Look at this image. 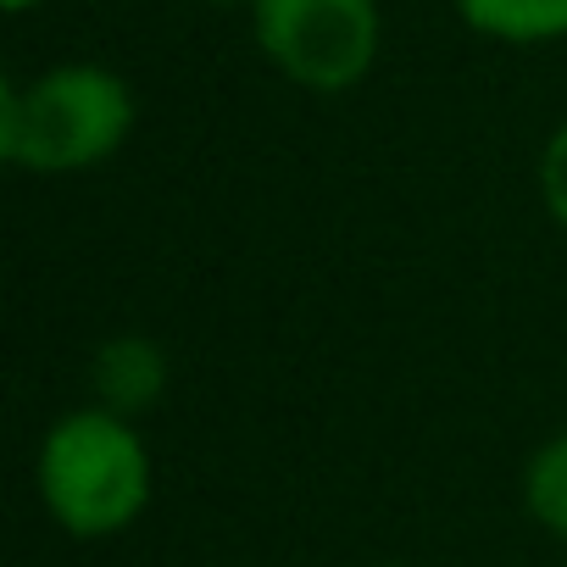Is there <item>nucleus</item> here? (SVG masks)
<instances>
[{"label": "nucleus", "mask_w": 567, "mask_h": 567, "mask_svg": "<svg viewBox=\"0 0 567 567\" xmlns=\"http://www.w3.org/2000/svg\"><path fill=\"white\" fill-rule=\"evenodd\" d=\"M140 128L134 84L106 62H51L0 84V156L34 178L106 167Z\"/></svg>", "instance_id": "nucleus-1"}, {"label": "nucleus", "mask_w": 567, "mask_h": 567, "mask_svg": "<svg viewBox=\"0 0 567 567\" xmlns=\"http://www.w3.org/2000/svg\"><path fill=\"white\" fill-rule=\"evenodd\" d=\"M173 384V357L151 334H112L90 357V401L117 417H145Z\"/></svg>", "instance_id": "nucleus-4"}, {"label": "nucleus", "mask_w": 567, "mask_h": 567, "mask_svg": "<svg viewBox=\"0 0 567 567\" xmlns=\"http://www.w3.org/2000/svg\"><path fill=\"white\" fill-rule=\"evenodd\" d=\"M12 18H29V12H40V7H51V0H0Z\"/></svg>", "instance_id": "nucleus-8"}, {"label": "nucleus", "mask_w": 567, "mask_h": 567, "mask_svg": "<svg viewBox=\"0 0 567 567\" xmlns=\"http://www.w3.org/2000/svg\"><path fill=\"white\" fill-rule=\"evenodd\" d=\"M200 7H234V12H245L250 0H200Z\"/></svg>", "instance_id": "nucleus-9"}, {"label": "nucleus", "mask_w": 567, "mask_h": 567, "mask_svg": "<svg viewBox=\"0 0 567 567\" xmlns=\"http://www.w3.org/2000/svg\"><path fill=\"white\" fill-rule=\"evenodd\" d=\"M245 23L261 62L307 95H351L384 51L379 0H250Z\"/></svg>", "instance_id": "nucleus-3"}, {"label": "nucleus", "mask_w": 567, "mask_h": 567, "mask_svg": "<svg viewBox=\"0 0 567 567\" xmlns=\"http://www.w3.org/2000/svg\"><path fill=\"white\" fill-rule=\"evenodd\" d=\"M451 12L478 40L512 51H539L567 40V0H451Z\"/></svg>", "instance_id": "nucleus-5"}, {"label": "nucleus", "mask_w": 567, "mask_h": 567, "mask_svg": "<svg viewBox=\"0 0 567 567\" xmlns=\"http://www.w3.org/2000/svg\"><path fill=\"white\" fill-rule=\"evenodd\" d=\"M34 489L68 539L95 545L128 534L151 512L156 462L134 417L84 401L45 429L34 451Z\"/></svg>", "instance_id": "nucleus-2"}, {"label": "nucleus", "mask_w": 567, "mask_h": 567, "mask_svg": "<svg viewBox=\"0 0 567 567\" xmlns=\"http://www.w3.org/2000/svg\"><path fill=\"white\" fill-rule=\"evenodd\" d=\"M517 501H523V512L539 534L567 545V429L545 434L528 451V462L517 473Z\"/></svg>", "instance_id": "nucleus-6"}, {"label": "nucleus", "mask_w": 567, "mask_h": 567, "mask_svg": "<svg viewBox=\"0 0 567 567\" xmlns=\"http://www.w3.org/2000/svg\"><path fill=\"white\" fill-rule=\"evenodd\" d=\"M534 189H539V206L545 217L567 234V117L545 134L539 145V162H534Z\"/></svg>", "instance_id": "nucleus-7"}, {"label": "nucleus", "mask_w": 567, "mask_h": 567, "mask_svg": "<svg viewBox=\"0 0 567 567\" xmlns=\"http://www.w3.org/2000/svg\"><path fill=\"white\" fill-rule=\"evenodd\" d=\"M368 567H406V561H368Z\"/></svg>", "instance_id": "nucleus-10"}]
</instances>
